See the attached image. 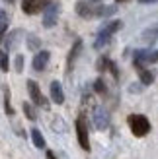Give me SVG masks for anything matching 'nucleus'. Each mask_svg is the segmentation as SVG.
I'll use <instances>...</instances> for the list:
<instances>
[{"mask_svg": "<svg viewBox=\"0 0 158 159\" xmlns=\"http://www.w3.org/2000/svg\"><path fill=\"white\" fill-rule=\"evenodd\" d=\"M123 27V21L121 20H113V21H107L104 27H101L98 31V37H96V43H94V47L96 49H101V47H106L109 43V39L113 37L115 31H119Z\"/></svg>", "mask_w": 158, "mask_h": 159, "instance_id": "f257e3e1", "label": "nucleus"}, {"mask_svg": "<svg viewBox=\"0 0 158 159\" xmlns=\"http://www.w3.org/2000/svg\"><path fill=\"white\" fill-rule=\"evenodd\" d=\"M127 122H129L131 132L135 134L137 138H143L151 132V122H148V118L145 115H129Z\"/></svg>", "mask_w": 158, "mask_h": 159, "instance_id": "f03ea898", "label": "nucleus"}, {"mask_svg": "<svg viewBox=\"0 0 158 159\" xmlns=\"http://www.w3.org/2000/svg\"><path fill=\"white\" fill-rule=\"evenodd\" d=\"M158 62V49L151 51V49H137L135 54H133V64H135L139 70H143L145 64H154Z\"/></svg>", "mask_w": 158, "mask_h": 159, "instance_id": "7ed1b4c3", "label": "nucleus"}, {"mask_svg": "<svg viewBox=\"0 0 158 159\" xmlns=\"http://www.w3.org/2000/svg\"><path fill=\"white\" fill-rule=\"evenodd\" d=\"M59 14H61V4L59 2H49L43 8V27L51 29L57 25V20H59Z\"/></svg>", "mask_w": 158, "mask_h": 159, "instance_id": "20e7f679", "label": "nucleus"}, {"mask_svg": "<svg viewBox=\"0 0 158 159\" xmlns=\"http://www.w3.org/2000/svg\"><path fill=\"white\" fill-rule=\"evenodd\" d=\"M76 136H78V144L84 152H90V138H88V126H86V118L78 116L76 118Z\"/></svg>", "mask_w": 158, "mask_h": 159, "instance_id": "39448f33", "label": "nucleus"}, {"mask_svg": "<svg viewBox=\"0 0 158 159\" xmlns=\"http://www.w3.org/2000/svg\"><path fill=\"white\" fill-rule=\"evenodd\" d=\"M27 91H29V97H31V101H33L37 107L49 109V101H47V99L43 97V93H41V89H39L37 82H33V80H27Z\"/></svg>", "mask_w": 158, "mask_h": 159, "instance_id": "423d86ee", "label": "nucleus"}, {"mask_svg": "<svg viewBox=\"0 0 158 159\" xmlns=\"http://www.w3.org/2000/svg\"><path fill=\"white\" fill-rule=\"evenodd\" d=\"M47 4H49V0H23V2H22V10H23V14L33 16V14L41 12Z\"/></svg>", "mask_w": 158, "mask_h": 159, "instance_id": "0eeeda50", "label": "nucleus"}, {"mask_svg": "<svg viewBox=\"0 0 158 159\" xmlns=\"http://www.w3.org/2000/svg\"><path fill=\"white\" fill-rule=\"evenodd\" d=\"M49 58H51V52L49 51H37L35 57H33V62H31V66H33L35 72H43L49 64Z\"/></svg>", "mask_w": 158, "mask_h": 159, "instance_id": "6e6552de", "label": "nucleus"}, {"mask_svg": "<svg viewBox=\"0 0 158 159\" xmlns=\"http://www.w3.org/2000/svg\"><path fill=\"white\" fill-rule=\"evenodd\" d=\"M94 124L98 130H106L109 126V115L104 107H96L94 109Z\"/></svg>", "mask_w": 158, "mask_h": 159, "instance_id": "1a4fd4ad", "label": "nucleus"}, {"mask_svg": "<svg viewBox=\"0 0 158 159\" xmlns=\"http://www.w3.org/2000/svg\"><path fill=\"white\" fill-rule=\"evenodd\" d=\"M74 10H76V14L80 16V18H84V20L94 18V6H92V2H88V0H78L76 6H74Z\"/></svg>", "mask_w": 158, "mask_h": 159, "instance_id": "9d476101", "label": "nucleus"}, {"mask_svg": "<svg viewBox=\"0 0 158 159\" xmlns=\"http://www.w3.org/2000/svg\"><path fill=\"white\" fill-rule=\"evenodd\" d=\"M49 91H51V99L53 103H57V105H62L65 103V91H62V85L61 82H51V87H49Z\"/></svg>", "mask_w": 158, "mask_h": 159, "instance_id": "9b49d317", "label": "nucleus"}, {"mask_svg": "<svg viewBox=\"0 0 158 159\" xmlns=\"http://www.w3.org/2000/svg\"><path fill=\"white\" fill-rule=\"evenodd\" d=\"M23 35V31L22 29H14L12 33H8L6 39H4V51H12L18 47V39Z\"/></svg>", "mask_w": 158, "mask_h": 159, "instance_id": "f8f14e48", "label": "nucleus"}, {"mask_svg": "<svg viewBox=\"0 0 158 159\" xmlns=\"http://www.w3.org/2000/svg\"><path fill=\"white\" fill-rule=\"evenodd\" d=\"M80 51H82V39H76L74 45H72V49H70V52H68V58H67V70H68V72H70V68H72L74 60L78 58Z\"/></svg>", "mask_w": 158, "mask_h": 159, "instance_id": "ddd939ff", "label": "nucleus"}, {"mask_svg": "<svg viewBox=\"0 0 158 159\" xmlns=\"http://www.w3.org/2000/svg\"><path fill=\"white\" fill-rule=\"evenodd\" d=\"M115 12H117V6H111V4L94 6V16H96V18H107V16H113Z\"/></svg>", "mask_w": 158, "mask_h": 159, "instance_id": "4468645a", "label": "nucleus"}, {"mask_svg": "<svg viewBox=\"0 0 158 159\" xmlns=\"http://www.w3.org/2000/svg\"><path fill=\"white\" fill-rule=\"evenodd\" d=\"M31 140H33V146H35V148H39V149H43V148H45V138H43L41 130L31 128Z\"/></svg>", "mask_w": 158, "mask_h": 159, "instance_id": "2eb2a0df", "label": "nucleus"}, {"mask_svg": "<svg viewBox=\"0 0 158 159\" xmlns=\"http://www.w3.org/2000/svg\"><path fill=\"white\" fill-rule=\"evenodd\" d=\"M139 78H141V84L143 85H151L154 82V74L151 72V70H146V68L139 70Z\"/></svg>", "mask_w": 158, "mask_h": 159, "instance_id": "dca6fc26", "label": "nucleus"}, {"mask_svg": "<svg viewBox=\"0 0 158 159\" xmlns=\"http://www.w3.org/2000/svg\"><path fill=\"white\" fill-rule=\"evenodd\" d=\"M143 39L146 43H154L156 39H158V25H154V27H151V29H146L145 33H143Z\"/></svg>", "mask_w": 158, "mask_h": 159, "instance_id": "f3484780", "label": "nucleus"}, {"mask_svg": "<svg viewBox=\"0 0 158 159\" xmlns=\"http://www.w3.org/2000/svg\"><path fill=\"white\" fill-rule=\"evenodd\" d=\"M27 49L29 51H39L41 49V41L35 35H27Z\"/></svg>", "mask_w": 158, "mask_h": 159, "instance_id": "a211bd4d", "label": "nucleus"}, {"mask_svg": "<svg viewBox=\"0 0 158 159\" xmlns=\"http://www.w3.org/2000/svg\"><path fill=\"white\" fill-rule=\"evenodd\" d=\"M8 29V14L0 8V37L4 35V31Z\"/></svg>", "mask_w": 158, "mask_h": 159, "instance_id": "6ab92c4d", "label": "nucleus"}, {"mask_svg": "<svg viewBox=\"0 0 158 159\" xmlns=\"http://www.w3.org/2000/svg\"><path fill=\"white\" fill-rule=\"evenodd\" d=\"M10 68V62H8V52L6 51H0V70L2 72H8Z\"/></svg>", "mask_w": 158, "mask_h": 159, "instance_id": "aec40b11", "label": "nucleus"}, {"mask_svg": "<svg viewBox=\"0 0 158 159\" xmlns=\"http://www.w3.org/2000/svg\"><path fill=\"white\" fill-rule=\"evenodd\" d=\"M94 91H96V93H100V95L107 91V87H106V82H104L101 78H98L96 82H94Z\"/></svg>", "mask_w": 158, "mask_h": 159, "instance_id": "412c9836", "label": "nucleus"}, {"mask_svg": "<svg viewBox=\"0 0 158 159\" xmlns=\"http://www.w3.org/2000/svg\"><path fill=\"white\" fill-rule=\"evenodd\" d=\"M109 60L107 57H100V60H98V72H106V70L109 68Z\"/></svg>", "mask_w": 158, "mask_h": 159, "instance_id": "4be33fe9", "label": "nucleus"}, {"mask_svg": "<svg viewBox=\"0 0 158 159\" xmlns=\"http://www.w3.org/2000/svg\"><path fill=\"white\" fill-rule=\"evenodd\" d=\"M23 113H26V116L29 118V120H35V118H37L35 111H33V107H31L29 103H23Z\"/></svg>", "mask_w": 158, "mask_h": 159, "instance_id": "5701e85b", "label": "nucleus"}, {"mask_svg": "<svg viewBox=\"0 0 158 159\" xmlns=\"http://www.w3.org/2000/svg\"><path fill=\"white\" fill-rule=\"evenodd\" d=\"M14 66H16V72H22V70H23V57H22V54H18V57H16Z\"/></svg>", "mask_w": 158, "mask_h": 159, "instance_id": "b1692460", "label": "nucleus"}, {"mask_svg": "<svg viewBox=\"0 0 158 159\" xmlns=\"http://www.w3.org/2000/svg\"><path fill=\"white\" fill-rule=\"evenodd\" d=\"M4 103H6V113H8V115H14V111H12V107H10V93H8V89L4 91Z\"/></svg>", "mask_w": 158, "mask_h": 159, "instance_id": "393cba45", "label": "nucleus"}, {"mask_svg": "<svg viewBox=\"0 0 158 159\" xmlns=\"http://www.w3.org/2000/svg\"><path fill=\"white\" fill-rule=\"evenodd\" d=\"M129 91L131 93H141V91H143V84H133V85H129Z\"/></svg>", "mask_w": 158, "mask_h": 159, "instance_id": "a878e982", "label": "nucleus"}, {"mask_svg": "<svg viewBox=\"0 0 158 159\" xmlns=\"http://www.w3.org/2000/svg\"><path fill=\"white\" fill-rule=\"evenodd\" d=\"M107 70H111V74H113V78H115V80L119 78V70H117L115 62H109V68H107Z\"/></svg>", "mask_w": 158, "mask_h": 159, "instance_id": "bb28decb", "label": "nucleus"}, {"mask_svg": "<svg viewBox=\"0 0 158 159\" xmlns=\"http://www.w3.org/2000/svg\"><path fill=\"white\" fill-rule=\"evenodd\" d=\"M139 2H141V4H156L158 0H139Z\"/></svg>", "mask_w": 158, "mask_h": 159, "instance_id": "cd10ccee", "label": "nucleus"}, {"mask_svg": "<svg viewBox=\"0 0 158 159\" xmlns=\"http://www.w3.org/2000/svg\"><path fill=\"white\" fill-rule=\"evenodd\" d=\"M47 157H49V159H57V155H55L53 152H47Z\"/></svg>", "mask_w": 158, "mask_h": 159, "instance_id": "c85d7f7f", "label": "nucleus"}, {"mask_svg": "<svg viewBox=\"0 0 158 159\" xmlns=\"http://www.w3.org/2000/svg\"><path fill=\"white\" fill-rule=\"evenodd\" d=\"M88 2H100V0H88Z\"/></svg>", "mask_w": 158, "mask_h": 159, "instance_id": "c756f323", "label": "nucleus"}, {"mask_svg": "<svg viewBox=\"0 0 158 159\" xmlns=\"http://www.w3.org/2000/svg\"><path fill=\"white\" fill-rule=\"evenodd\" d=\"M117 2H127V0H117Z\"/></svg>", "mask_w": 158, "mask_h": 159, "instance_id": "7c9ffc66", "label": "nucleus"}, {"mask_svg": "<svg viewBox=\"0 0 158 159\" xmlns=\"http://www.w3.org/2000/svg\"><path fill=\"white\" fill-rule=\"evenodd\" d=\"M6 2H14V0H6Z\"/></svg>", "mask_w": 158, "mask_h": 159, "instance_id": "2f4dec72", "label": "nucleus"}]
</instances>
